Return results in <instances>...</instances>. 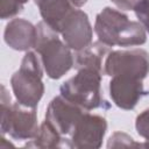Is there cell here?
Wrapping results in <instances>:
<instances>
[{
  "instance_id": "cell-1",
  "label": "cell",
  "mask_w": 149,
  "mask_h": 149,
  "mask_svg": "<svg viewBox=\"0 0 149 149\" xmlns=\"http://www.w3.org/2000/svg\"><path fill=\"white\" fill-rule=\"evenodd\" d=\"M94 33L98 41L109 47H136L147 42V31L143 26L112 7H105L97 14Z\"/></svg>"
},
{
  "instance_id": "cell-2",
  "label": "cell",
  "mask_w": 149,
  "mask_h": 149,
  "mask_svg": "<svg viewBox=\"0 0 149 149\" xmlns=\"http://www.w3.org/2000/svg\"><path fill=\"white\" fill-rule=\"evenodd\" d=\"M37 36L35 51L38 54L47 76L51 79H59L74 65L71 49L58 37V33L48 26L43 20L36 24Z\"/></svg>"
},
{
  "instance_id": "cell-3",
  "label": "cell",
  "mask_w": 149,
  "mask_h": 149,
  "mask_svg": "<svg viewBox=\"0 0 149 149\" xmlns=\"http://www.w3.org/2000/svg\"><path fill=\"white\" fill-rule=\"evenodd\" d=\"M102 73L90 68H81L77 73L65 80L61 87V95L73 101L86 111L95 108H109V104L102 97Z\"/></svg>"
},
{
  "instance_id": "cell-4",
  "label": "cell",
  "mask_w": 149,
  "mask_h": 149,
  "mask_svg": "<svg viewBox=\"0 0 149 149\" xmlns=\"http://www.w3.org/2000/svg\"><path fill=\"white\" fill-rule=\"evenodd\" d=\"M43 65L36 51H27L21 65L10 78V86L16 101L28 107H37L44 94Z\"/></svg>"
},
{
  "instance_id": "cell-5",
  "label": "cell",
  "mask_w": 149,
  "mask_h": 149,
  "mask_svg": "<svg viewBox=\"0 0 149 149\" xmlns=\"http://www.w3.org/2000/svg\"><path fill=\"white\" fill-rule=\"evenodd\" d=\"M1 134H8L14 140H31L40 127L36 107H28L19 101L1 102Z\"/></svg>"
},
{
  "instance_id": "cell-6",
  "label": "cell",
  "mask_w": 149,
  "mask_h": 149,
  "mask_svg": "<svg viewBox=\"0 0 149 149\" xmlns=\"http://www.w3.org/2000/svg\"><path fill=\"white\" fill-rule=\"evenodd\" d=\"M106 76H128L143 80L149 73V54L144 49L111 50L104 63Z\"/></svg>"
},
{
  "instance_id": "cell-7",
  "label": "cell",
  "mask_w": 149,
  "mask_h": 149,
  "mask_svg": "<svg viewBox=\"0 0 149 149\" xmlns=\"http://www.w3.org/2000/svg\"><path fill=\"white\" fill-rule=\"evenodd\" d=\"M106 132V119L99 114H92L86 111L71 133V148H100Z\"/></svg>"
},
{
  "instance_id": "cell-8",
  "label": "cell",
  "mask_w": 149,
  "mask_h": 149,
  "mask_svg": "<svg viewBox=\"0 0 149 149\" xmlns=\"http://www.w3.org/2000/svg\"><path fill=\"white\" fill-rule=\"evenodd\" d=\"M86 112L83 107L63 95L55 97L45 111V120L63 136L71 135L74 126Z\"/></svg>"
},
{
  "instance_id": "cell-9",
  "label": "cell",
  "mask_w": 149,
  "mask_h": 149,
  "mask_svg": "<svg viewBox=\"0 0 149 149\" xmlns=\"http://www.w3.org/2000/svg\"><path fill=\"white\" fill-rule=\"evenodd\" d=\"M61 35L65 44L74 51H80L92 43L93 28L88 15L81 9H73L66 17Z\"/></svg>"
},
{
  "instance_id": "cell-10",
  "label": "cell",
  "mask_w": 149,
  "mask_h": 149,
  "mask_svg": "<svg viewBox=\"0 0 149 149\" xmlns=\"http://www.w3.org/2000/svg\"><path fill=\"white\" fill-rule=\"evenodd\" d=\"M109 97L121 109H133L141 98L148 94L141 79L128 76H113L108 83Z\"/></svg>"
},
{
  "instance_id": "cell-11",
  "label": "cell",
  "mask_w": 149,
  "mask_h": 149,
  "mask_svg": "<svg viewBox=\"0 0 149 149\" xmlns=\"http://www.w3.org/2000/svg\"><path fill=\"white\" fill-rule=\"evenodd\" d=\"M37 30L30 21L15 17L10 20L3 31L5 43L16 51H29L35 47Z\"/></svg>"
},
{
  "instance_id": "cell-12",
  "label": "cell",
  "mask_w": 149,
  "mask_h": 149,
  "mask_svg": "<svg viewBox=\"0 0 149 149\" xmlns=\"http://www.w3.org/2000/svg\"><path fill=\"white\" fill-rule=\"evenodd\" d=\"M43 21L61 34L66 17L76 9L70 0H34Z\"/></svg>"
},
{
  "instance_id": "cell-13",
  "label": "cell",
  "mask_w": 149,
  "mask_h": 149,
  "mask_svg": "<svg viewBox=\"0 0 149 149\" xmlns=\"http://www.w3.org/2000/svg\"><path fill=\"white\" fill-rule=\"evenodd\" d=\"M111 51V47L97 41L92 42L90 45L84 48L80 51H76V59H74V68L81 69V68H90L100 71L102 74L104 72V63L106 59V56Z\"/></svg>"
},
{
  "instance_id": "cell-14",
  "label": "cell",
  "mask_w": 149,
  "mask_h": 149,
  "mask_svg": "<svg viewBox=\"0 0 149 149\" xmlns=\"http://www.w3.org/2000/svg\"><path fill=\"white\" fill-rule=\"evenodd\" d=\"M26 147L34 148H71L70 139H65L61 135L47 120L42 122L40 129L34 139L26 144Z\"/></svg>"
},
{
  "instance_id": "cell-15",
  "label": "cell",
  "mask_w": 149,
  "mask_h": 149,
  "mask_svg": "<svg viewBox=\"0 0 149 149\" xmlns=\"http://www.w3.org/2000/svg\"><path fill=\"white\" fill-rule=\"evenodd\" d=\"M28 0H1V9H0V17L1 20H7L15 17L19 15L27 3Z\"/></svg>"
},
{
  "instance_id": "cell-16",
  "label": "cell",
  "mask_w": 149,
  "mask_h": 149,
  "mask_svg": "<svg viewBox=\"0 0 149 149\" xmlns=\"http://www.w3.org/2000/svg\"><path fill=\"white\" fill-rule=\"evenodd\" d=\"M140 147V143H136L134 139L122 132H115L111 135L107 142V148H120V147Z\"/></svg>"
},
{
  "instance_id": "cell-17",
  "label": "cell",
  "mask_w": 149,
  "mask_h": 149,
  "mask_svg": "<svg viewBox=\"0 0 149 149\" xmlns=\"http://www.w3.org/2000/svg\"><path fill=\"white\" fill-rule=\"evenodd\" d=\"M135 129L141 137L149 141V108L142 111L136 116Z\"/></svg>"
},
{
  "instance_id": "cell-18",
  "label": "cell",
  "mask_w": 149,
  "mask_h": 149,
  "mask_svg": "<svg viewBox=\"0 0 149 149\" xmlns=\"http://www.w3.org/2000/svg\"><path fill=\"white\" fill-rule=\"evenodd\" d=\"M134 12L139 19V22L149 34V0H141L134 8Z\"/></svg>"
},
{
  "instance_id": "cell-19",
  "label": "cell",
  "mask_w": 149,
  "mask_h": 149,
  "mask_svg": "<svg viewBox=\"0 0 149 149\" xmlns=\"http://www.w3.org/2000/svg\"><path fill=\"white\" fill-rule=\"evenodd\" d=\"M121 10H134L141 0H111Z\"/></svg>"
},
{
  "instance_id": "cell-20",
  "label": "cell",
  "mask_w": 149,
  "mask_h": 149,
  "mask_svg": "<svg viewBox=\"0 0 149 149\" xmlns=\"http://www.w3.org/2000/svg\"><path fill=\"white\" fill-rule=\"evenodd\" d=\"M87 1H88V0H70V2L72 3V6H73L74 8H80V7H83Z\"/></svg>"
}]
</instances>
